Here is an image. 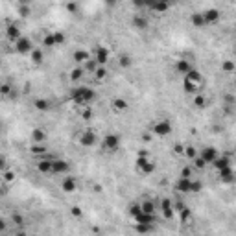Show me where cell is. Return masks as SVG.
<instances>
[{
    "mask_svg": "<svg viewBox=\"0 0 236 236\" xmlns=\"http://www.w3.org/2000/svg\"><path fill=\"white\" fill-rule=\"evenodd\" d=\"M155 133L157 135H168L170 133V124L168 122H159L155 125Z\"/></svg>",
    "mask_w": 236,
    "mask_h": 236,
    "instance_id": "6da1fadb",
    "label": "cell"
},
{
    "mask_svg": "<svg viewBox=\"0 0 236 236\" xmlns=\"http://www.w3.org/2000/svg\"><path fill=\"white\" fill-rule=\"evenodd\" d=\"M203 17H205V22H214V20H218L220 13L216 11V9H210V11H205V13H203Z\"/></svg>",
    "mask_w": 236,
    "mask_h": 236,
    "instance_id": "7a4b0ae2",
    "label": "cell"
},
{
    "mask_svg": "<svg viewBox=\"0 0 236 236\" xmlns=\"http://www.w3.org/2000/svg\"><path fill=\"white\" fill-rule=\"evenodd\" d=\"M118 146V137H114V135H109V137H107L105 138V148H116Z\"/></svg>",
    "mask_w": 236,
    "mask_h": 236,
    "instance_id": "3957f363",
    "label": "cell"
},
{
    "mask_svg": "<svg viewBox=\"0 0 236 236\" xmlns=\"http://www.w3.org/2000/svg\"><path fill=\"white\" fill-rule=\"evenodd\" d=\"M17 48H19V52H30V45H28V41H19L17 42Z\"/></svg>",
    "mask_w": 236,
    "mask_h": 236,
    "instance_id": "277c9868",
    "label": "cell"
},
{
    "mask_svg": "<svg viewBox=\"0 0 236 236\" xmlns=\"http://www.w3.org/2000/svg\"><path fill=\"white\" fill-rule=\"evenodd\" d=\"M92 142H94V137H92V133H87V135L83 137V144H85V146H87V144L91 146Z\"/></svg>",
    "mask_w": 236,
    "mask_h": 236,
    "instance_id": "5b68a950",
    "label": "cell"
},
{
    "mask_svg": "<svg viewBox=\"0 0 236 236\" xmlns=\"http://www.w3.org/2000/svg\"><path fill=\"white\" fill-rule=\"evenodd\" d=\"M98 61H100V63L107 61V52H105V50H100V52H98Z\"/></svg>",
    "mask_w": 236,
    "mask_h": 236,
    "instance_id": "8992f818",
    "label": "cell"
},
{
    "mask_svg": "<svg viewBox=\"0 0 236 236\" xmlns=\"http://www.w3.org/2000/svg\"><path fill=\"white\" fill-rule=\"evenodd\" d=\"M74 57H76L78 61H85V59H87L89 56H87V53H85V52H78V53H76V56H74Z\"/></svg>",
    "mask_w": 236,
    "mask_h": 236,
    "instance_id": "52a82bcc",
    "label": "cell"
},
{
    "mask_svg": "<svg viewBox=\"0 0 236 236\" xmlns=\"http://www.w3.org/2000/svg\"><path fill=\"white\" fill-rule=\"evenodd\" d=\"M114 107H116V109H124V107H125V103H124L122 100H116V102H114Z\"/></svg>",
    "mask_w": 236,
    "mask_h": 236,
    "instance_id": "ba28073f",
    "label": "cell"
},
{
    "mask_svg": "<svg viewBox=\"0 0 236 236\" xmlns=\"http://www.w3.org/2000/svg\"><path fill=\"white\" fill-rule=\"evenodd\" d=\"M116 2V0H107V4H114Z\"/></svg>",
    "mask_w": 236,
    "mask_h": 236,
    "instance_id": "9c48e42d",
    "label": "cell"
}]
</instances>
